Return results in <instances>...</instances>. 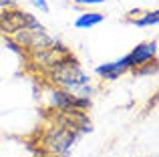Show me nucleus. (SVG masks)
<instances>
[{"label": "nucleus", "mask_w": 159, "mask_h": 157, "mask_svg": "<svg viewBox=\"0 0 159 157\" xmlns=\"http://www.w3.org/2000/svg\"><path fill=\"white\" fill-rule=\"evenodd\" d=\"M48 77L58 89H65L77 97L91 99L95 95V87L91 85V77L81 69L79 61L70 52H66L61 61L48 71Z\"/></svg>", "instance_id": "f257e3e1"}, {"label": "nucleus", "mask_w": 159, "mask_h": 157, "mask_svg": "<svg viewBox=\"0 0 159 157\" xmlns=\"http://www.w3.org/2000/svg\"><path fill=\"white\" fill-rule=\"evenodd\" d=\"M26 28H44V26L39 22L34 14L24 12L16 6L0 10V32L16 34L18 30H26Z\"/></svg>", "instance_id": "f03ea898"}, {"label": "nucleus", "mask_w": 159, "mask_h": 157, "mask_svg": "<svg viewBox=\"0 0 159 157\" xmlns=\"http://www.w3.org/2000/svg\"><path fill=\"white\" fill-rule=\"evenodd\" d=\"M48 99H51V105L61 113H77V111L87 113L91 109V99L77 97V95L69 93L65 89H58V87L48 93Z\"/></svg>", "instance_id": "7ed1b4c3"}, {"label": "nucleus", "mask_w": 159, "mask_h": 157, "mask_svg": "<svg viewBox=\"0 0 159 157\" xmlns=\"http://www.w3.org/2000/svg\"><path fill=\"white\" fill-rule=\"evenodd\" d=\"M157 40H145V43H139L137 47H133L131 52L125 55V63H127L129 71H137L139 67L147 63H153L157 61Z\"/></svg>", "instance_id": "20e7f679"}, {"label": "nucleus", "mask_w": 159, "mask_h": 157, "mask_svg": "<svg viewBox=\"0 0 159 157\" xmlns=\"http://www.w3.org/2000/svg\"><path fill=\"white\" fill-rule=\"evenodd\" d=\"M95 73H97L103 81L113 83V81H117V78H121L125 73H129V69H127V63H125V56H121V59L111 61V63L99 65V67L95 69Z\"/></svg>", "instance_id": "39448f33"}, {"label": "nucleus", "mask_w": 159, "mask_h": 157, "mask_svg": "<svg viewBox=\"0 0 159 157\" xmlns=\"http://www.w3.org/2000/svg\"><path fill=\"white\" fill-rule=\"evenodd\" d=\"M127 22H131L133 26L139 28H147V26H157L159 24V10H131L127 16H125Z\"/></svg>", "instance_id": "423d86ee"}, {"label": "nucleus", "mask_w": 159, "mask_h": 157, "mask_svg": "<svg viewBox=\"0 0 159 157\" xmlns=\"http://www.w3.org/2000/svg\"><path fill=\"white\" fill-rule=\"evenodd\" d=\"M105 20V14L103 12H97V10H85L75 18V28L77 30H91V28L99 26V24Z\"/></svg>", "instance_id": "0eeeda50"}, {"label": "nucleus", "mask_w": 159, "mask_h": 157, "mask_svg": "<svg viewBox=\"0 0 159 157\" xmlns=\"http://www.w3.org/2000/svg\"><path fill=\"white\" fill-rule=\"evenodd\" d=\"M77 6H87V8H91V6H101V4H105V0H73Z\"/></svg>", "instance_id": "6e6552de"}, {"label": "nucleus", "mask_w": 159, "mask_h": 157, "mask_svg": "<svg viewBox=\"0 0 159 157\" xmlns=\"http://www.w3.org/2000/svg\"><path fill=\"white\" fill-rule=\"evenodd\" d=\"M30 4L34 8H39L43 14H48V10H51V8H48V4H47V0H30Z\"/></svg>", "instance_id": "1a4fd4ad"}, {"label": "nucleus", "mask_w": 159, "mask_h": 157, "mask_svg": "<svg viewBox=\"0 0 159 157\" xmlns=\"http://www.w3.org/2000/svg\"><path fill=\"white\" fill-rule=\"evenodd\" d=\"M40 157H57V155H48V153H43Z\"/></svg>", "instance_id": "9d476101"}]
</instances>
